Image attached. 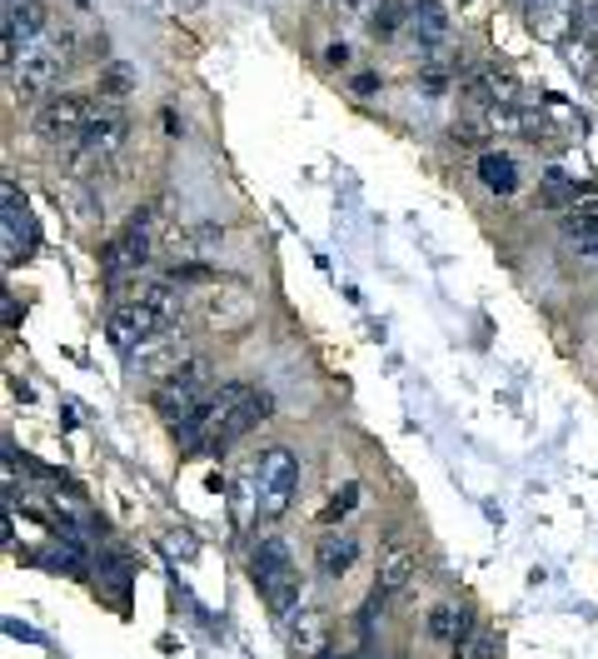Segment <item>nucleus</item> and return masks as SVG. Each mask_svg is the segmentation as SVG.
<instances>
[{"mask_svg":"<svg viewBox=\"0 0 598 659\" xmlns=\"http://www.w3.org/2000/svg\"><path fill=\"white\" fill-rule=\"evenodd\" d=\"M259 419H269V395L255 385H245V380H229V385H220L195 415L180 419L175 439H180V450L185 455H205V450H220V445L245 439Z\"/></svg>","mask_w":598,"mask_h":659,"instance_id":"nucleus-1","label":"nucleus"},{"mask_svg":"<svg viewBox=\"0 0 598 659\" xmlns=\"http://www.w3.org/2000/svg\"><path fill=\"white\" fill-rule=\"evenodd\" d=\"M180 310H185V290H175V280H145L140 290H130L110 315V346L135 355L150 336L180 325Z\"/></svg>","mask_w":598,"mask_h":659,"instance_id":"nucleus-2","label":"nucleus"},{"mask_svg":"<svg viewBox=\"0 0 598 659\" xmlns=\"http://www.w3.org/2000/svg\"><path fill=\"white\" fill-rule=\"evenodd\" d=\"M65 45H71V35H35V41L21 45V55L6 65L15 100H35L41 91H51V85L61 81V71H65Z\"/></svg>","mask_w":598,"mask_h":659,"instance_id":"nucleus-3","label":"nucleus"},{"mask_svg":"<svg viewBox=\"0 0 598 659\" xmlns=\"http://www.w3.org/2000/svg\"><path fill=\"white\" fill-rule=\"evenodd\" d=\"M249 580H255V589L265 595V605L275 609L279 619H289L299 609V570L279 540L255 544V555H249Z\"/></svg>","mask_w":598,"mask_h":659,"instance_id":"nucleus-4","label":"nucleus"},{"mask_svg":"<svg viewBox=\"0 0 598 659\" xmlns=\"http://www.w3.org/2000/svg\"><path fill=\"white\" fill-rule=\"evenodd\" d=\"M299 495V460L289 445H269L255 465V514L259 520H279L289 514Z\"/></svg>","mask_w":598,"mask_h":659,"instance_id":"nucleus-5","label":"nucleus"},{"mask_svg":"<svg viewBox=\"0 0 598 659\" xmlns=\"http://www.w3.org/2000/svg\"><path fill=\"white\" fill-rule=\"evenodd\" d=\"M215 390H220V385H215V370H210V360L195 355V360H185L175 375H165V380L156 385V410H160V419L180 425V419L195 415V410L205 405Z\"/></svg>","mask_w":598,"mask_h":659,"instance_id":"nucleus-6","label":"nucleus"},{"mask_svg":"<svg viewBox=\"0 0 598 659\" xmlns=\"http://www.w3.org/2000/svg\"><path fill=\"white\" fill-rule=\"evenodd\" d=\"M156 251H160V215L156 210H140V215H130V225L105 245L100 265L110 280H125V275H140L145 265L156 261Z\"/></svg>","mask_w":598,"mask_h":659,"instance_id":"nucleus-7","label":"nucleus"},{"mask_svg":"<svg viewBox=\"0 0 598 659\" xmlns=\"http://www.w3.org/2000/svg\"><path fill=\"white\" fill-rule=\"evenodd\" d=\"M95 126V105L81 95H51L35 116V136L45 146H81V136Z\"/></svg>","mask_w":598,"mask_h":659,"instance_id":"nucleus-8","label":"nucleus"},{"mask_svg":"<svg viewBox=\"0 0 598 659\" xmlns=\"http://www.w3.org/2000/svg\"><path fill=\"white\" fill-rule=\"evenodd\" d=\"M130 360L145 370V375L165 380V375H175V370L185 365V360H195V355H190V340H185V330H175V325H170V330H160V336H150V340H145V346L135 350Z\"/></svg>","mask_w":598,"mask_h":659,"instance_id":"nucleus-9","label":"nucleus"},{"mask_svg":"<svg viewBox=\"0 0 598 659\" xmlns=\"http://www.w3.org/2000/svg\"><path fill=\"white\" fill-rule=\"evenodd\" d=\"M0 205H6V215H0V225H6V261H21L35 245V225H31V210H25V195L15 190V180L0 185Z\"/></svg>","mask_w":598,"mask_h":659,"instance_id":"nucleus-10","label":"nucleus"},{"mask_svg":"<svg viewBox=\"0 0 598 659\" xmlns=\"http://www.w3.org/2000/svg\"><path fill=\"white\" fill-rule=\"evenodd\" d=\"M125 146V120L120 116H95V126L81 136V146H75V166H105V160L115 156V150Z\"/></svg>","mask_w":598,"mask_h":659,"instance_id":"nucleus-11","label":"nucleus"},{"mask_svg":"<svg viewBox=\"0 0 598 659\" xmlns=\"http://www.w3.org/2000/svg\"><path fill=\"white\" fill-rule=\"evenodd\" d=\"M354 560H360V540H354L350 530H324L320 544H314V565H320L330 580H344V575H350Z\"/></svg>","mask_w":598,"mask_h":659,"instance_id":"nucleus-12","label":"nucleus"},{"mask_svg":"<svg viewBox=\"0 0 598 659\" xmlns=\"http://www.w3.org/2000/svg\"><path fill=\"white\" fill-rule=\"evenodd\" d=\"M469 95H474L479 105H519V75L514 71H499V65H484V71H474L469 75V85H464Z\"/></svg>","mask_w":598,"mask_h":659,"instance_id":"nucleus-13","label":"nucleus"},{"mask_svg":"<svg viewBox=\"0 0 598 659\" xmlns=\"http://www.w3.org/2000/svg\"><path fill=\"white\" fill-rule=\"evenodd\" d=\"M469 635H474L469 605H434L429 609V639H439L444 649H464Z\"/></svg>","mask_w":598,"mask_h":659,"instance_id":"nucleus-14","label":"nucleus"},{"mask_svg":"<svg viewBox=\"0 0 598 659\" xmlns=\"http://www.w3.org/2000/svg\"><path fill=\"white\" fill-rule=\"evenodd\" d=\"M564 235L584 255H598V190L594 195H578L574 205L564 210Z\"/></svg>","mask_w":598,"mask_h":659,"instance_id":"nucleus-15","label":"nucleus"},{"mask_svg":"<svg viewBox=\"0 0 598 659\" xmlns=\"http://www.w3.org/2000/svg\"><path fill=\"white\" fill-rule=\"evenodd\" d=\"M289 649H295V659H320L330 649V625L320 609H299L295 629H289Z\"/></svg>","mask_w":598,"mask_h":659,"instance_id":"nucleus-16","label":"nucleus"},{"mask_svg":"<svg viewBox=\"0 0 598 659\" xmlns=\"http://www.w3.org/2000/svg\"><path fill=\"white\" fill-rule=\"evenodd\" d=\"M409 580H414V550H409V544H384L374 589H384V595H399Z\"/></svg>","mask_w":598,"mask_h":659,"instance_id":"nucleus-17","label":"nucleus"},{"mask_svg":"<svg viewBox=\"0 0 598 659\" xmlns=\"http://www.w3.org/2000/svg\"><path fill=\"white\" fill-rule=\"evenodd\" d=\"M409 25H414V35H419V45H444L449 41V11H444L439 0H414Z\"/></svg>","mask_w":598,"mask_h":659,"instance_id":"nucleus-18","label":"nucleus"},{"mask_svg":"<svg viewBox=\"0 0 598 659\" xmlns=\"http://www.w3.org/2000/svg\"><path fill=\"white\" fill-rule=\"evenodd\" d=\"M479 180H484L494 195H514L519 190V166L509 156H499V150H484V156H479Z\"/></svg>","mask_w":598,"mask_h":659,"instance_id":"nucleus-19","label":"nucleus"},{"mask_svg":"<svg viewBox=\"0 0 598 659\" xmlns=\"http://www.w3.org/2000/svg\"><path fill=\"white\" fill-rule=\"evenodd\" d=\"M210 320H220V325H235V320H249V290H239V285H225L220 290L215 285V295H210Z\"/></svg>","mask_w":598,"mask_h":659,"instance_id":"nucleus-20","label":"nucleus"},{"mask_svg":"<svg viewBox=\"0 0 598 659\" xmlns=\"http://www.w3.org/2000/svg\"><path fill=\"white\" fill-rule=\"evenodd\" d=\"M41 565L51 570V575H85V550L75 534H65V540H55L51 550L41 555Z\"/></svg>","mask_w":598,"mask_h":659,"instance_id":"nucleus-21","label":"nucleus"},{"mask_svg":"<svg viewBox=\"0 0 598 659\" xmlns=\"http://www.w3.org/2000/svg\"><path fill=\"white\" fill-rule=\"evenodd\" d=\"M95 91H100V100H115V105H120L125 95L135 91V71H130V65H120V61L105 65L100 81H95Z\"/></svg>","mask_w":598,"mask_h":659,"instance_id":"nucleus-22","label":"nucleus"},{"mask_svg":"<svg viewBox=\"0 0 598 659\" xmlns=\"http://www.w3.org/2000/svg\"><path fill=\"white\" fill-rule=\"evenodd\" d=\"M360 504V485H340V495H334L330 504H324V524H340L344 514Z\"/></svg>","mask_w":598,"mask_h":659,"instance_id":"nucleus-23","label":"nucleus"},{"mask_svg":"<svg viewBox=\"0 0 598 659\" xmlns=\"http://www.w3.org/2000/svg\"><path fill=\"white\" fill-rule=\"evenodd\" d=\"M399 21H409V11H399V6H380V11L370 15V31L374 35H394L399 31Z\"/></svg>","mask_w":598,"mask_h":659,"instance_id":"nucleus-24","label":"nucleus"},{"mask_svg":"<svg viewBox=\"0 0 598 659\" xmlns=\"http://www.w3.org/2000/svg\"><path fill=\"white\" fill-rule=\"evenodd\" d=\"M105 585H110V595L115 599H120V605H125V595H130V565H125V560H115V565L110 570H105Z\"/></svg>","mask_w":598,"mask_h":659,"instance_id":"nucleus-25","label":"nucleus"},{"mask_svg":"<svg viewBox=\"0 0 598 659\" xmlns=\"http://www.w3.org/2000/svg\"><path fill=\"white\" fill-rule=\"evenodd\" d=\"M464 649H469V659H499V639L489 635V629H474Z\"/></svg>","mask_w":598,"mask_h":659,"instance_id":"nucleus-26","label":"nucleus"},{"mask_svg":"<svg viewBox=\"0 0 598 659\" xmlns=\"http://www.w3.org/2000/svg\"><path fill=\"white\" fill-rule=\"evenodd\" d=\"M354 95H364V100L380 95V75H354Z\"/></svg>","mask_w":598,"mask_h":659,"instance_id":"nucleus-27","label":"nucleus"},{"mask_svg":"<svg viewBox=\"0 0 598 659\" xmlns=\"http://www.w3.org/2000/svg\"><path fill=\"white\" fill-rule=\"evenodd\" d=\"M324 61H330V65H350V45H340V41H334L330 51H324Z\"/></svg>","mask_w":598,"mask_h":659,"instance_id":"nucleus-28","label":"nucleus"},{"mask_svg":"<svg viewBox=\"0 0 598 659\" xmlns=\"http://www.w3.org/2000/svg\"><path fill=\"white\" fill-rule=\"evenodd\" d=\"M6 635H15V639H31V645H35V639H41V635H35V629H25V625H15V619H11V625H6Z\"/></svg>","mask_w":598,"mask_h":659,"instance_id":"nucleus-29","label":"nucleus"},{"mask_svg":"<svg viewBox=\"0 0 598 659\" xmlns=\"http://www.w3.org/2000/svg\"><path fill=\"white\" fill-rule=\"evenodd\" d=\"M534 6H544V0H534Z\"/></svg>","mask_w":598,"mask_h":659,"instance_id":"nucleus-30","label":"nucleus"}]
</instances>
